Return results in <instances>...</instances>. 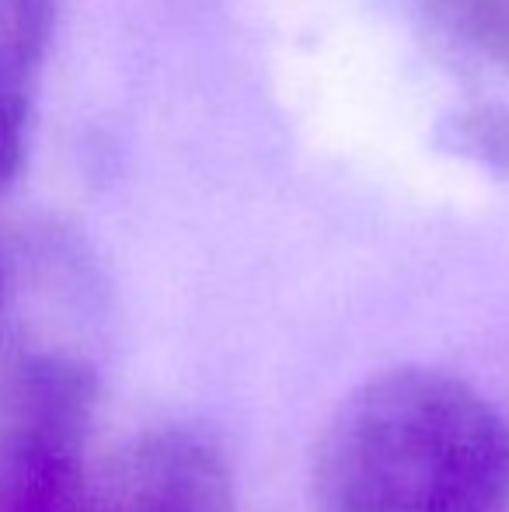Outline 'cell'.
Masks as SVG:
<instances>
[{
	"instance_id": "cell-1",
	"label": "cell",
	"mask_w": 509,
	"mask_h": 512,
	"mask_svg": "<svg viewBox=\"0 0 509 512\" xmlns=\"http://www.w3.org/2000/svg\"><path fill=\"white\" fill-rule=\"evenodd\" d=\"M314 512H509V422L461 377L398 366L325 422Z\"/></svg>"
},
{
	"instance_id": "cell-2",
	"label": "cell",
	"mask_w": 509,
	"mask_h": 512,
	"mask_svg": "<svg viewBox=\"0 0 509 512\" xmlns=\"http://www.w3.org/2000/svg\"><path fill=\"white\" fill-rule=\"evenodd\" d=\"M95 377L67 356L21 363L0 432V512H81Z\"/></svg>"
},
{
	"instance_id": "cell-3",
	"label": "cell",
	"mask_w": 509,
	"mask_h": 512,
	"mask_svg": "<svg viewBox=\"0 0 509 512\" xmlns=\"http://www.w3.org/2000/svg\"><path fill=\"white\" fill-rule=\"evenodd\" d=\"M91 512H234L220 450L192 429H154L112 457Z\"/></svg>"
},
{
	"instance_id": "cell-4",
	"label": "cell",
	"mask_w": 509,
	"mask_h": 512,
	"mask_svg": "<svg viewBox=\"0 0 509 512\" xmlns=\"http://www.w3.org/2000/svg\"><path fill=\"white\" fill-rule=\"evenodd\" d=\"M28 84H32V77L0 60V196L11 189L21 161H25Z\"/></svg>"
},
{
	"instance_id": "cell-5",
	"label": "cell",
	"mask_w": 509,
	"mask_h": 512,
	"mask_svg": "<svg viewBox=\"0 0 509 512\" xmlns=\"http://www.w3.org/2000/svg\"><path fill=\"white\" fill-rule=\"evenodd\" d=\"M0 304H4V269H0Z\"/></svg>"
}]
</instances>
